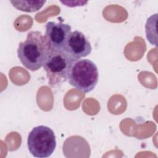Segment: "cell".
Returning <instances> with one entry per match:
<instances>
[{"mask_svg": "<svg viewBox=\"0 0 158 158\" xmlns=\"http://www.w3.org/2000/svg\"><path fill=\"white\" fill-rule=\"evenodd\" d=\"M52 51L45 35L39 31H31L26 40L19 43L17 56L22 65L34 72L43 67Z\"/></svg>", "mask_w": 158, "mask_h": 158, "instance_id": "obj_1", "label": "cell"}, {"mask_svg": "<svg viewBox=\"0 0 158 158\" xmlns=\"http://www.w3.org/2000/svg\"><path fill=\"white\" fill-rule=\"evenodd\" d=\"M98 80V69L94 62L86 59L73 61L68 77L70 85L87 93L94 89Z\"/></svg>", "mask_w": 158, "mask_h": 158, "instance_id": "obj_2", "label": "cell"}, {"mask_svg": "<svg viewBox=\"0 0 158 158\" xmlns=\"http://www.w3.org/2000/svg\"><path fill=\"white\" fill-rule=\"evenodd\" d=\"M27 146L30 153L35 157L46 158L51 156L56 147L53 130L44 125L35 127L28 134Z\"/></svg>", "mask_w": 158, "mask_h": 158, "instance_id": "obj_3", "label": "cell"}, {"mask_svg": "<svg viewBox=\"0 0 158 158\" xmlns=\"http://www.w3.org/2000/svg\"><path fill=\"white\" fill-rule=\"evenodd\" d=\"M75 61L62 51L52 50L43 65L49 85L55 87L68 80L70 69Z\"/></svg>", "mask_w": 158, "mask_h": 158, "instance_id": "obj_4", "label": "cell"}, {"mask_svg": "<svg viewBox=\"0 0 158 158\" xmlns=\"http://www.w3.org/2000/svg\"><path fill=\"white\" fill-rule=\"evenodd\" d=\"M62 51L76 60L90 54L92 47L90 42L82 32L75 30L69 34Z\"/></svg>", "mask_w": 158, "mask_h": 158, "instance_id": "obj_5", "label": "cell"}, {"mask_svg": "<svg viewBox=\"0 0 158 158\" xmlns=\"http://www.w3.org/2000/svg\"><path fill=\"white\" fill-rule=\"evenodd\" d=\"M45 36L52 50L63 51L67 39L71 32V26L61 22H48L46 25Z\"/></svg>", "mask_w": 158, "mask_h": 158, "instance_id": "obj_6", "label": "cell"}, {"mask_svg": "<svg viewBox=\"0 0 158 158\" xmlns=\"http://www.w3.org/2000/svg\"><path fill=\"white\" fill-rule=\"evenodd\" d=\"M17 9L27 12H33L40 10L46 2V1H10Z\"/></svg>", "mask_w": 158, "mask_h": 158, "instance_id": "obj_7", "label": "cell"}, {"mask_svg": "<svg viewBox=\"0 0 158 158\" xmlns=\"http://www.w3.org/2000/svg\"><path fill=\"white\" fill-rule=\"evenodd\" d=\"M157 19V14L150 16L146 22L145 25L146 35L148 41L151 44L157 46V33H156V22Z\"/></svg>", "mask_w": 158, "mask_h": 158, "instance_id": "obj_8", "label": "cell"}]
</instances>
